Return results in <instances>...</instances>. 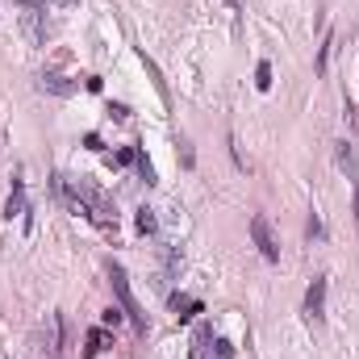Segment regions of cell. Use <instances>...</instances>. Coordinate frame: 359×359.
<instances>
[{
    "label": "cell",
    "mask_w": 359,
    "mask_h": 359,
    "mask_svg": "<svg viewBox=\"0 0 359 359\" xmlns=\"http://www.w3.org/2000/svg\"><path fill=\"white\" fill-rule=\"evenodd\" d=\"M59 184H63V192H72V201L80 205V213H88L92 222H100V226L117 222L113 217V205L104 201V192H96L88 180H59Z\"/></svg>",
    "instance_id": "obj_1"
},
{
    "label": "cell",
    "mask_w": 359,
    "mask_h": 359,
    "mask_svg": "<svg viewBox=\"0 0 359 359\" xmlns=\"http://www.w3.org/2000/svg\"><path fill=\"white\" fill-rule=\"evenodd\" d=\"M109 276H113V292H117L121 309L130 313L134 330L142 334V330H147V318H142V305H138V301H134V292H130V280H126V268H121V264H113V268H109Z\"/></svg>",
    "instance_id": "obj_2"
},
{
    "label": "cell",
    "mask_w": 359,
    "mask_h": 359,
    "mask_svg": "<svg viewBox=\"0 0 359 359\" xmlns=\"http://www.w3.org/2000/svg\"><path fill=\"white\" fill-rule=\"evenodd\" d=\"M251 238H255V247H259V255L268 259V264H276L280 259V247H276V238H271V226H268V217H251Z\"/></svg>",
    "instance_id": "obj_3"
},
{
    "label": "cell",
    "mask_w": 359,
    "mask_h": 359,
    "mask_svg": "<svg viewBox=\"0 0 359 359\" xmlns=\"http://www.w3.org/2000/svg\"><path fill=\"white\" fill-rule=\"evenodd\" d=\"M305 318L309 322H322L326 318V276H318L305 292Z\"/></svg>",
    "instance_id": "obj_4"
},
{
    "label": "cell",
    "mask_w": 359,
    "mask_h": 359,
    "mask_svg": "<svg viewBox=\"0 0 359 359\" xmlns=\"http://www.w3.org/2000/svg\"><path fill=\"white\" fill-rule=\"evenodd\" d=\"M21 25H25L29 42H46V13L42 8H21Z\"/></svg>",
    "instance_id": "obj_5"
},
{
    "label": "cell",
    "mask_w": 359,
    "mask_h": 359,
    "mask_svg": "<svg viewBox=\"0 0 359 359\" xmlns=\"http://www.w3.org/2000/svg\"><path fill=\"white\" fill-rule=\"evenodd\" d=\"M38 88H42V92H55V96H72V92H76V84H72L67 76H55V72H42V76H38Z\"/></svg>",
    "instance_id": "obj_6"
},
{
    "label": "cell",
    "mask_w": 359,
    "mask_h": 359,
    "mask_svg": "<svg viewBox=\"0 0 359 359\" xmlns=\"http://www.w3.org/2000/svg\"><path fill=\"white\" fill-rule=\"evenodd\" d=\"M59 339H63V318L55 313V318H50V334L42 339V347H38V355H42V359H55V355H59Z\"/></svg>",
    "instance_id": "obj_7"
},
{
    "label": "cell",
    "mask_w": 359,
    "mask_h": 359,
    "mask_svg": "<svg viewBox=\"0 0 359 359\" xmlns=\"http://www.w3.org/2000/svg\"><path fill=\"white\" fill-rule=\"evenodd\" d=\"M25 213V184L13 180V192H8V205H4V217H21Z\"/></svg>",
    "instance_id": "obj_8"
},
{
    "label": "cell",
    "mask_w": 359,
    "mask_h": 359,
    "mask_svg": "<svg viewBox=\"0 0 359 359\" xmlns=\"http://www.w3.org/2000/svg\"><path fill=\"white\" fill-rule=\"evenodd\" d=\"M138 59H142V67H147V76L155 80V88H159V96H163V104H172V92H168V84H163V76H159V67H155V59H147V50H138Z\"/></svg>",
    "instance_id": "obj_9"
},
{
    "label": "cell",
    "mask_w": 359,
    "mask_h": 359,
    "mask_svg": "<svg viewBox=\"0 0 359 359\" xmlns=\"http://www.w3.org/2000/svg\"><path fill=\"white\" fill-rule=\"evenodd\" d=\"M339 163L351 172V180H359V151L351 147V142H339Z\"/></svg>",
    "instance_id": "obj_10"
},
{
    "label": "cell",
    "mask_w": 359,
    "mask_h": 359,
    "mask_svg": "<svg viewBox=\"0 0 359 359\" xmlns=\"http://www.w3.org/2000/svg\"><path fill=\"white\" fill-rule=\"evenodd\" d=\"M172 309H176V318H192V313L201 309V301H196V297H184V292H176V297H172Z\"/></svg>",
    "instance_id": "obj_11"
},
{
    "label": "cell",
    "mask_w": 359,
    "mask_h": 359,
    "mask_svg": "<svg viewBox=\"0 0 359 359\" xmlns=\"http://www.w3.org/2000/svg\"><path fill=\"white\" fill-rule=\"evenodd\" d=\"M255 88L259 92L271 88V63H259V67H255Z\"/></svg>",
    "instance_id": "obj_12"
},
{
    "label": "cell",
    "mask_w": 359,
    "mask_h": 359,
    "mask_svg": "<svg viewBox=\"0 0 359 359\" xmlns=\"http://www.w3.org/2000/svg\"><path fill=\"white\" fill-rule=\"evenodd\" d=\"M138 230L142 234H155V209H138Z\"/></svg>",
    "instance_id": "obj_13"
},
{
    "label": "cell",
    "mask_w": 359,
    "mask_h": 359,
    "mask_svg": "<svg viewBox=\"0 0 359 359\" xmlns=\"http://www.w3.org/2000/svg\"><path fill=\"white\" fill-rule=\"evenodd\" d=\"M138 172H142V180H147V184H155V168H151V159H147L142 151H138Z\"/></svg>",
    "instance_id": "obj_14"
},
{
    "label": "cell",
    "mask_w": 359,
    "mask_h": 359,
    "mask_svg": "<svg viewBox=\"0 0 359 359\" xmlns=\"http://www.w3.org/2000/svg\"><path fill=\"white\" fill-rule=\"evenodd\" d=\"M96 351H100V330H92V334H88V355H84V359H92Z\"/></svg>",
    "instance_id": "obj_15"
},
{
    "label": "cell",
    "mask_w": 359,
    "mask_h": 359,
    "mask_svg": "<svg viewBox=\"0 0 359 359\" xmlns=\"http://www.w3.org/2000/svg\"><path fill=\"white\" fill-rule=\"evenodd\" d=\"M213 359H230V343L217 339V343H213Z\"/></svg>",
    "instance_id": "obj_16"
},
{
    "label": "cell",
    "mask_w": 359,
    "mask_h": 359,
    "mask_svg": "<svg viewBox=\"0 0 359 359\" xmlns=\"http://www.w3.org/2000/svg\"><path fill=\"white\" fill-rule=\"evenodd\" d=\"M55 4H76V0H55Z\"/></svg>",
    "instance_id": "obj_17"
}]
</instances>
